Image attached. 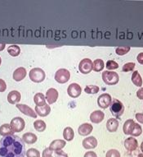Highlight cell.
Listing matches in <instances>:
<instances>
[{
	"mask_svg": "<svg viewBox=\"0 0 143 157\" xmlns=\"http://www.w3.org/2000/svg\"><path fill=\"white\" fill-rule=\"evenodd\" d=\"M26 146L16 135L3 136L0 140V157H25Z\"/></svg>",
	"mask_w": 143,
	"mask_h": 157,
	"instance_id": "6da1fadb",
	"label": "cell"
},
{
	"mask_svg": "<svg viewBox=\"0 0 143 157\" xmlns=\"http://www.w3.org/2000/svg\"><path fill=\"white\" fill-rule=\"evenodd\" d=\"M110 110L113 116H115V118H120L124 113V105L120 101L114 99L110 105Z\"/></svg>",
	"mask_w": 143,
	"mask_h": 157,
	"instance_id": "7a4b0ae2",
	"label": "cell"
},
{
	"mask_svg": "<svg viewBox=\"0 0 143 157\" xmlns=\"http://www.w3.org/2000/svg\"><path fill=\"white\" fill-rule=\"evenodd\" d=\"M103 82L109 86H113L117 84L120 81V77L117 72H110V71H105L102 72V75Z\"/></svg>",
	"mask_w": 143,
	"mask_h": 157,
	"instance_id": "3957f363",
	"label": "cell"
},
{
	"mask_svg": "<svg viewBox=\"0 0 143 157\" xmlns=\"http://www.w3.org/2000/svg\"><path fill=\"white\" fill-rule=\"evenodd\" d=\"M30 79L32 82L36 83L42 82L45 79V72L40 67H34L30 70V72L29 73Z\"/></svg>",
	"mask_w": 143,
	"mask_h": 157,
	"instance_id": "277c9868",
	"label": "cell"
},
{
	"mask_svg": "<svg viewBox=\"0 0 143 157\" xmlns=\"http://www.w3.org/2000/svg\"><path fill=\"white\" fill-rule=\"evenodd\" d=\"M70 78V72L66 68H60L55 73V80L60 84L66 83Z\"/></svg>",
	"mask_w": 143,
	"mask_h": 157,
	"instance_id": "5b68a950",
	"label": "cell"
},
{
	"mask_svg": "<svg viewBox=\"0 0 143 157\" xmlns=\"http://www.w3.org/2000/svg\"><path fill=\"white\" fill-rule=\"evenodd\" d=\"M10 127L13 132H20L23 131L25 127H26V123L22 118L20 117H15L12 119L10 124Z\"/></svg>",
	"mask_w": 143,
	"mask_h": 157,
	"instance_id": "8992f818",
	"label": "cell"
},
{
	"mask_svg": "<svg viewBox=\"0 0 143 157\" xmlns=\"http://www.w3.org/2000/svg\"><path fill=\"white\" fill-rule=\"evenodd\" d=\"M93 69V63L90 59H84L79 64V70L83 74H88Z\"/></svg>",
	"mask_w": 143,
	"mask_h": 157,
	"instance_id": "52a82bcc",
	"label": "cell"
},
{
	"mask_svg": "<svg viewBox=\"0 0 143 157\" xmlns=\"http://www.w3.org/2000/svg\"><path fill=\"white\" fill-rule=\"evenodd\" d=\"M111 101H112V99L110 94L104 93L100 95L97 99V105L102 109H106L110 106Z\"/></svg>",
	"mask_w": 143,
	"mask_h": 157,
	"instance_id": "ba28073f",
	"label": "cell"
},
{
	"mask_svg": "<svg viewBox=\"0 0 143 157\" xmlns=\"http://www.w3.org/2000/svg\"><path fill=\"white\" fill-rule=\"evenodd\" d=\"M16 106L25 115H27L30 118H34V119L37 118V113H35V111H34L33 109L30 108V106L24 105V104H17V105H16Z\"/></svg>",
	"mask_w": 143,
	"mask_h": 157,
	"instance_id": "9c48e42d",
	"label": "cell"
},
{
	"mask_svg": "<svg viewBox=\"0 0 143 157\" xmlns=\"http://www.w3.org/2000/svg\"><path fill=\"white\" fill-rule=\"evenodd\" d=\"M82 88L78 83H71L67 88V93L71 98H77L81 95Z\"/></svg>",
	"mask_w": 143,
	"mask_h": 157,
	"instance_id": "30bf717a",
	"label": "cell"
},
{
	"mask_svg": "<svg viewBox=\"0 0 143 157\" xmlns=\"http://www.w3.org/2000/svg\"><path fill=\"white\" fill-rule=\"evenodd\" d=\"M82 144H83V147H84V149H94L97 146V140L93 136L85 137L84 139L83 140V143Z\"/></svg>",
	"mask_w": 143,
	"mask_h": 157,
	"instance_id": "8fae6325",
	"label": "cell"
},
{
	"mask_svg": "<svg viewBox=\"0 0 143 157\" xmlns=\"http://www.w3.org/2000/svg\"><path fill=\"white\" fill-rule=\"evenodd\" d=\"M45 98H46V100L48 101L49 105H52L58 99V91L55 88H50V89L47 90Z\"/></svg>",
	"mask_w": 143,
	"mask_h": 157,
	"instance_id": "7c38bea8",
	"label": "cell"
},
{
	"mask_svg": "<svg viewBox=\"0 0 143 157\" xmlns=\"http://www.w3.org/2000/svg\"><path fill=\"white\" fill-rule=\"evenodd\" d=\"M105 118V113L103 111L101 110H95L90 114V120L93 124H100L103 121V119Z\"/></svg>",
	"mask_w": 143,
	"mask_h": 157,
	"instance_id": "4fadbf2b",
	"label": "cell"
},
{
	"mask_svg": "<svg viewBox=\"0 0 143 157\" xmlns=\"http://www.w3.org/2000/svg\"><path fill=\"white\" fill-rule=\"evenodd\" d=\"M138 142L135 137H128L124 141V147L128 151H133L138 149Z\"/></svg>",
	"mask_w": 143,
	"mask_h": 157,
	"instance_id": "5bb4252c",
	"label": "cell"
},
{
	"mask_svg": "<svg viewBox=\"0 0 143 157\" xmlns=\"http://www.w3.org/2000/svg\"><path fill=\"white\" fill-rule=\"evenodd\" d=\"M93 127L92 124H88V123H85V124H81L78 128V132L80 136H88L91 132H92Z\"/></svg>",
	"mask_w": 143,
	"mask_h": 157,
	"instance_id": "9a60e30c",
	"label": "cell"
},
{
	"mask_svg": "<svg viewBox=\"0 0 143 157\" xmlns=\"http://www.w3.org/2000/svg\"><path fill=\"white\" fill-rule=\"evenodd\" d=\"M26 74H27V72L26 68L23 67H20L14 71L13 77L16 82H20L26 77Z\"/></svg>",
	"mask_w": 143,
	"mask_h": 157,
	"instance_id": "2e32d148",
	"label": "cell"
},
{
	"mask_svg": "<svg viewBox=\"0 0 143 157\" xmlns=\"http://www.w3.org/2000/svg\"><path fill=\"white\" fill-rule=\"evenodd\" d=\"M20 98H21V95H20V93L19 91L12 90V91L8 93V101L11 105H15V104H17L18 102H20Z\"/></svg>",
	"mask_w": 143,
	"mask_h": 157,
	"instance_id": "e0dca14e",
	"label": "cell"
},
{
	"mask_svg": "<svg viewBox=\"0 0 143 157\" xmlns=\"http://www.w3.org/2000/svg\"><path fill=\"white\" fill-rule=\"evenodd\" d=\"M136 123L133 121V119H128L126 120L123 126V131L125 135H131L133 132V129L135 128Z\"/></svg>",
	"mask_w": 143,
	"mask_h": 157,
	"instance_id": "ac0fdd59",
	"label": "cell"
},
{
	"mask_svg": "<svg viewBox=\"0 0 143 157\" xmlns=\"http://www.w3.org/2000/svg\"><path fill=\"white\" fill-rule=\"evenodd\" d=\"M66 142L64 140L61 139H56L54 140L52 142V143L49 146V148L52 151H59V150H62L66 147Z\"/></svg>",
	"mask_w": 143,
	"mask_h": 157,
	"instance_id": "d6986e66",
	"label": "cell"
},
{
	"mask_svg": "<svg viewBox=\"0 0 143 157\" xmlns=\"http://www.w3.org/2000/svg\"><path fill=\"white\" fill-rule=\"evenodd\" d=\"M51 112L49 105H44L43 106H35V113L40 117H46Z\"/></svg>",
	"mask_w": 143,
	"mask_h": 157,
	"instance_id": "ffe728a7",
	"label": "cell"
},
{
	"mask_svg": "<svg viewBox=\"0 0 143 157\" xmlns=\"http://www.w3.org/2000/svg\"><path fill=\"white\" fill-rule=\"evenodd\" d=\"M22 140L23 142L26 144H34L37 140H38V137L36 136L35 134L33 133V132H26V133L23 134L22 136Z\"/></svg>",
	"mask_w": 143,
	"mask_h": 157,
	"instance_id": "44dd1931",
	"label": "cell"
},
{
	"mask_svg": "<svg viewBox=\"0 0 143 157\" xmlns=\"http://www.w3.org/2000/svg\"><path fill=\"white\" fill-rule=\"evenodd\" d=\"M119 128V122L116 119H110L106 122V128L110 132H115L118 130Z\"/></svg>",
	"mask_w": 143,
	"mask_h": 157,
	"instance_id": "7402d4cb",
	"label": "cell"
},
{
	"mask_svg": "<svg viewBox=\"0 0 143 157\" xmlns=\"http://www.w3.org/2000/svg\"><path fill=\"white\" fill-rule=\"evenodd\" d=\"M34 101L36 106H43L46 105V98L42 93H37L34 96Z\"/></svg>",
	"mask_w": 143,
	"mask_h": 157,
	"instance_id": "603a6c76",
	"label": "cell"
},
{
	"mask_svg": "<svg viewBox=\"0 0 143 157\" xmlns=\"http://www.w3.org/2000/svg\"><path fill=\"white\" fill-rule=\"evenodd\" d=\"M13 131L10 127V124H4L0 126V135L3 136H7L13 135Z\"/></svg>",
	"mask_w": 143,
	"mask_h": 157,
	"instance_id": "cb8c5ba5",
	"label": "cell"
},
{
	"mask_svg": "<svg viewBox=\"0 0 143 157\" xmlns=\"http://www.w3.org/2000/svg\"><path fill=\"white\" fill-rule=\"evenodd\" d=\"M63 137L65 140H66L68 142H70L74 139V132L73 128L70 127H66L63 131Z\"/></svg>",
	"mask_w": 143,
	"mask_h": 157,
	"instance_id": "d4e9b609",
	"label": "cell"
},
{
	"mask_svg": "<svg viewBox=\"0 0 143 157\" xmlns=\"http://www.w3.org/2000/svg\"><path fill=\"white\" fill-rule=\"evenodd\" d=\"M132 82L137 86H142V78H141V75L139 74V72L138 71H135V72H133Z\"/></svg>",
	"mask_w": 143,
	"mask_h": 157,
	"instance_id": "484cf974",
	"label": "cell"
},
{
	"mask_svg": "<svg viewBox=\"0 0 143 157\" xmlns=\"http://www.w3.org/2000/svg\"><path fill=\"white\" fill-rule=\"evenodd\" d=\"M34 128L36 131L42 132L45 131V129H46V123L43 120H41V119H38L34 123Z\"/></svg>",
	"mask_w": 143,
	"mask_h": 157,
	"instance_id": "4316f807",
	"label": "cell"
},
{
	"mask_svg": "<svg viewBox=\"0 0 143 157\" xmlns=\"http://www.w3.org/2000/svg\"><path fill=\"white\" fill-rule=\"evenodd\" d=\"M92 63H93V70L95 72H101L105 67L103 60L100 59L94 60V62H92Z\"/></svg>",
	"mask_w": 143,
	"mask_h": 157,
	"instance_id": "83f0119b",
	"label": "cell"
},
{
	"mask_svg": "<svg viewBox=\"0 0 143 157\" xmlns=\"http://www.w3.org/2000/svg\"><path fill=\"white\" fill-rule=\"evenodd\" d=\"M8 52L11 56L16 57L20 54V48L18 45H10L8 48Z\"/></svg>",
	"mask_w": 143,
	"mask_h": 157,
	"instance_id": "f1b7e54d",
	"label": "cell"
},
{
	"mask_svg": "<svg viewBox=\"0 0 143 157\" xmlns=\"http://www.w3.org/2000/svg\"><path fill=\"white\" fill-rule=\"evenodd\" d=\"M84 91L87 94H91V95H94L97 94L99 91V87L97 86L94 85H88L85 86Z\"/></svg>",
	"mask_w": 143,
	"mask_h": 157,
	"instance_id": "f546056e",
	"label": "cell"
},
{
	"mask_svg": "<svg viewBox=\"0 0 143 157\" xmlns=\"http://www.w3.org/2000/svg\"><path fill=\"white\" fill-rule=\"evenodd\" d=\"M26 155L27 157H40V152L35 148H30L26 151Z\"/></svg>",
	"mask_w": 143,
	"mask_h": 157,
	"instance_id": "4dcf8cb0",
	"label": "cell"
},
{
	"mask_svg": "<svg viewBox=\"0 0 143 157\" xmlns=\"http://www.w3.org/2000/svg\"><path fill=\"white\" fill-rule=\"evenodd\" d=\"M130 50V47L129 46H123V47H118L115 49V53L118 55H124V54H128Z\"/></svg>",
	"mask_w": 143,
	"mask_h": 157,
	"instance_id": "1f68e13d",
	"label": "cell"
},
{
	"mask_svg": "<svg viewBox=\"0 0 143 157\" xmlns=\"http://www.w3.org/2000/svg\"><path fill=\"white\" fill-rule=\"evenodd\" d=\"M135 66L136 64L134 63H125V64L123 66L122 71L123 72H131V71H133L134 69Z\"/></svg>",
	"mask_w": 143,
	"mask_h": 157,
	"instance_id": "d6a6232c",
	"label": "cell"
},
{
	"mask_svg": "<svg viewBox=\"0 0 143 157\" xmlns=\"http://www.w3.org/2000/svg\"><path fill=\"white\" fill-rule=\"evenodd\" d=\"M105 67H106L108 70H115L117 69L118 67H119V64L115 61H114V60H109L106 63Z\"/></svg>",
	"mask_w": 143,
	"mask_h": 157,
	"instance_id": "836d02e7",
	"label": "cell"
},
{
	"mask_svg": "<svg viewBox=\"0 0 143 157\" xmlns=\"http://www.w3.org/2000/svg\"><path fill=\"white\" fill-rule=\"evenodd\" d=\"M141 133H142V128H141V127L140 126V124H136L135 128L133 129V132H132V134H131V136H139Z\"/></svg>",
	"mask_w": 143,
	"mask_h": 157,
	"instance_id": "e575fe53",
	"label": "cell"
},
{
	"mask_svg": "<svg viewBox=\"0 0 143 157\" xmlns=\"http://www.w3.org/2000/svg\"><path fill=\"white\" fill-rule=\"evenodd\" d=\"M105 157H121L120 155V151L116 149H111L109 150L106 154H105Z\"/></svg>",
	"mask_w": 143,
	"mask_h": 157,
	"instance_id": "d590c367",
	"label": "cell"
},
{
	"mask_svg": "<svg viewBox=\"0 0 143 157\" xmlns=\"http://www.w3.org/2000/svg\"><path fill=\"white\" fill-rule=\"evenodd\" d=\"M52 152L53 151L49 147H48L46 149H44V151H43V157H51Z\"/></svg>",
	"mask_w": 143,
	"mask_h": 157,
	"instance_id": "8d00e7d4",
	"label": "cell"
},
{
	"mask_svg": "<svg viewBox=\"0 0 143 157\" xmlns=\"http://www.w3.org/2000/svg\"><path fill=\"white\" fill-rule=\"evenodd\" d=\"M55 157H69L68 155L64 152L61 150H59V151H55Z\"/></svg>",
	"mask_w": 143,
	"mask_h": 157,
	"instance_id": "74e56055",
	"label": "cell"
},
{
	"mask_svg": "<svg viewBox=\"0 0 143 157\" xmlns=\"http://www.w3.org/2000/svg\"><path fill=\"white\" fill-rule=\"evenodd\" d=\"M7 89V84L3 79H0V92H3L5 91Z\"/></svg>",
	"mask_w": 143,
	"mask_h": 157,
	"instance_id": "f35d334b",
	"label": "cell"
},
{
	"mask_svg": "<svg viewBox=\"0 0 143 157\" xmlns=\"http://www.w3.org/2000/svg\"><path fill=\"white\" fill-rule=\"evenodd\" d=\"M136 119L138 120L139 123H141V124H143V113H136Z\"/></svg>",
	"mask_w": 143,
	"mask_h": 157,
	"instance_id": "ab89813d",
	"label": "cell"
},
{
	"mask_svg": "<svg viewBox=\"0 0 143 157\" xmlns=\"http://www.w3.org/2000/svg\"><path fill=\"white\" fill-rule=\"evenodd\" d=\"M137 96H138V99L143 100V87L140 88V89L138 90V92H137Z\"/></svg>",
	"mask_w": 143,
	"mask_h": 157,
	"instance_id": "60d3db41",
	"label": "cell"
},
{
	"mask_svg": "<svg viewBox=\"0 0 143 157\" xmlns=\"http://www.w3.org/2000/svg\"><path fill=\"white\" fill-rule=\"evenodd\" d=\"M84 157H97V155L94 151H88L85 153Z\"/></svg>",
	"mask_w": 143,
	"mask_h": 157,
	"instance_id": "b9f144b4",
	"label": "cell"
},
{
	"mask_svg": "<svg viewBox=\"0 0 143 157\" xmlns=\"http://www.w3.org/2000/svg\"><path fill=\"white\" fill-rule=\"evenodd\" d=\"M137 59H138V63H139L140 64L143 65V53L138 54V57H137Z\"/></svg>",
	"mask_w": 143,
	"mask_h": 157,
	"instance_id": "7bdbcfd3",
	"label": "cell"
},
{
	"mask_svg": "<svg viewBox=\"0 0 143 157\" xmlns=\"http://www.w3.org/2000/svg\"><path fill=\"white\" fill-rule=\"evenodd\" d=\"M5 44H0V51H2V50H3V49H5Z\"/></svg>",
	"mask_w": 143,
	"mask_h": 157,
	"instance_id": "ee69618b",
	"label": "cell"
},
{
	"mask_svg": "<svg viewBox=\"0 0 143 157\" xmlns=\"http://www.w3.org/2000/svg\"><path fill=\"white\" fill-rule=\"evenodd\" d=\"M141 151L143 152V142H141Z\"/></svg>",
	"mask_w": 143,
	"mask_h": 157,
	"instance_id": "f6af8a7d",
	"label": "cell"
},
{
	"mask_svg": "<svg viewBox=\"0 0 143 157\" xmlns=\"http://www.w3.org/2000/svg\"><path fill=\"white\" fill-rule=\"evenodd\" d=\"M138 157H143V155L142 154H139V155H138Z\"/></svg>",
	"mask_w": 143,
	"mask_h": 157,
	"instance_id": "bcb514c9",
	"label": "cell"
},
{
	"mask_svg": "<svg viewBox=\"0 0 143 157\" xmlns=\"http://www.w3.org/2000/svg\"><path fill=\"white\" fill-rule=\"evenodd\" d=\"M1 63H2V59H1V57H0V65H1Z\"/></svg>",
	"mask_w": 143,
	"mask_h": 157,
	"instance_id": "7dc6e473",
	"label": "cell"
},
{
	"mask_svg": "<svg viewBox=\"0 0 143 157\" xmlns=\"http://www.w3.org/2000/svg\"><path fill=\"white\" fill-rule=\"evenodd\" d=\"M51 157H52V156H51Z\"/></svg>",
	"mask_w": 143,
	"mask_h": 157,
	"instance_id": "c3c4849f",
	"label": "cell"
}]
</instances>
